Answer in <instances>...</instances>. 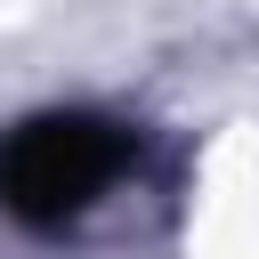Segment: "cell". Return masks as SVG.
<instances>
[{
	"mask_svg": "<svg viewBox=\"0 0 259 259\" xmlns=\"http://www.w3.org/2000/svg\"><path fill=\"white\" fill-rule=\"evenodd\" d=\"M130 170V138L97 113H49L24 121L0 146V202L32 227H57L73 210H89L113 178Z\"/></svg>",
	"mask_w": 259,
	"mask_h": 259,
	"instance_id": "1",
	"label": "cell"
}]
</instances>
